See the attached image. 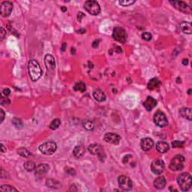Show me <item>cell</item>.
Wrapping results in <instances>:
<instances>
[{
	"instance_id": "cell-46",
	"label": "cell",
	"mask_w": 192,
	"mask_h": 192,
	"mask_svg": "<svg viewBox=\"0 0 192 192\" xmlns=\"http://www.w3.org/2000/svg\"><path fill=\"white\" fill-rule=\"evenodd\" d=\"M77 190V189L76 188V186L75 185H71V188H70V191H76Z\"/></svg>"
},
{
	"instance_id": "cell-44",
	"label": "cell",
	"mask_w": 192,
	"mask_h": 192,
	"mask_svg": "<svg viewBox=\"0 0 192 192\" xmlns=\"http://www.w3.org/2000/svg\"><path fill=\"white\" fill-rule=\"evenodd\" d=\"M115 50H116V53H122V52L121 48H120V47H119V46H116Z\"/></svg>"
},
{
	"instance_id": "cell-42",
	"label": "cell",
	"mask_w": 192,
	"mask_h": 192,
	"mask_svg": "<svg viewBox=\"0 0 192 192\" xmlns=\"http://www.w3.org/2000/svg\"><path fill=\"white\" fill-rule=\"evenodd\" d=\"M3 93H4V95H5V96H8V95H10L11 93L10 89H8V88H7V89H5L4 90H3Z\"/></svg>"
},
{
	"instance_id": "cell-25",
	"label": "cell",
	"mask_w": 192,
	"mask_h": 192,
	"mask_svg": "<svg viewBox=\"0 0 192 192\" xmlns=\"http://www.w3.org/2000/svg\"><path fill=\"white\" fill-rule=\"evenodd\" d=\"M46 185L49 188H54V189L61 188V185H62L59 181L56 179H49L47 180L46 181Z\"/></svg>"
},
{
	"instance_id": "cell-48",
	"label": "cell",
	"mask_w": 192,
	"mask_h": 192,
	"mask_svg": "<svg viewBox=\"0 0 192 192\" xmlns=\"http://www.w3.org/2000/svg\"><path fill=\"white\" fill-rule=\"evenodd\" d=\"M1 151H2V152H6V148H5L3 144H1Z\"/></svg>"
},
{
	"instance_id": "cell-45",
	"label": "cell",
	"mask_w": 192,
	"mask_h": 192,
	"mask_svg": "<svg viewBox=\"0 0 192 192\" xmlns=\"http://www.w3.org/2000/svg\"><path fill=\"white\" fill-rule=\"evenodd\" d=\"M182 64H183L184 65H187L188 64V60L187 59H184L182 60Z\"/></svg>"
},
{
	"instance_id": "cell-19",
	"label": "cell",
	"mask_w": 192,
	"mask_h": 192,
	"mask_svg": "<svg viewBox=\"0 0 192 192\" xmlns=\"http://www.w3.org/2000/svg\"><path fill=\"white\" fill-rule=\"evenodd\" d=\"M166 183L167 182H166L165 178L164 176H158L154 181V186L155 188H157L158 190H161L165 187Z\"/></svg>"
},
{
	"instance_id": "cell-2",
	"label": "cell",
	"mask_w": 192,
	"mask_h": 192,
	"mask_svg": "<svg viewBox=\"0 0 192 192\" xmlns=\"http://www.w3.org/2000/svg\"><path fill=\"white\" fill-rule=\"evenodd\" d=\"M177 183L182 191H187L191 188L192 185L191 176L188 173H183L177 176Z\"/></svg>"
},
{
	"instance_id": "cell-28",
	"label": "cell",
	"mask_w": 192,
	"mask_h": 192,
	"mask_svg": "<svg viewBox=\"0 0 192 192\" xmlns=\"http://www.w3.org/2000/svg\"><path fill=\"white\" fill-rule=\"evenodd\" d=\"M23 167H24V169H25L26 171L31 172L35 169V167H36V166H35V163L32 162V161H27V162H26V163L23 164Z\"/></svg>"
},
{
	"instance_id": "cell-14",
	"label": "cell",
	"mask_w": 192,
	"mask_h": 192,
	"mask_svg": "<svg viewBox=\"0 0 192 192\" xmlns=\"http://www.w3.org/2000/svg\"><path fill=\"white\" fill-rule=\"evenodd\" d=\"M44 64L48 71H52L56 68V62L55 59L50 54H47L44 57Z\"/></svg>"
},
{
	"instance_id": "cell-41",
	"label": "cell",
	"mask_w": 192,
	"mask_h": 192,
	"mask_svg": "<svg viewBox=\"0 0 192 192\" xmlns=\"http://www.w3.org/2000/svg\"><path fill=\"white\" fill-rule=\"evenodd\" d=\"M99 40H95V41H94V42H93L92 44V47L94 48H98V44H99Z\"/></svg>"
},
{
	"instance_id": "cell-39",
	"label": "cell",
	"mask_w": 192,
	"mask_h": 192,
	"mask_svg": "<svg viewBox=\"0 0 192 192\" xmlns=\"http://www.w3.org/2000/svg\"><path fill=\"white\" fill-rule=\"evenodd\" d=\"M84 17H85L84 14H83V12L80 11V12L78 13V15H77V20L80 22V21L82 20V19H83Z\"/></svg>"
},
{
	"instance_id": "cell-30",
	"label": "cell",
	"mask_w": 192,
	"mask_h": 192,
	"mask_svg": "<svg viewBox=\"0 0 192 192\" xmlns=\"http://www.w3.org/2000/svg\"><path fill=\"white\" fill-rule=\"evenodd\" d=\"M12 124L14 125V126H15V128H18V129H21L23 126V122L21 121V119H20L19 118L17 117H15L13 119Z\"/></svg>"
},
{
	"instance_id": "cell-29",
	"label": "cell",
	"mask_w": 192,
	"mask_h": 192,
	"mask_svg": "<svg viewBox=\"0 0 192 192\" xmlns=\"http://www.w3.org/2000/svg\"><path fill=\"white\" fill-rule=\"evenodd\" d=\"M0 191L2 192H12V191H17V190L13 186H11L9 185H4L1 186Z\"/></svg>"
},
{
	"instance_id": "cell-9",
	"label": "cell",
	"mask_w": 192,
	"mask_h": 192,
	"mask_svg": "<svg viewBox=\"0 0 192 192\" xmlns=\"http://www.w3.org/2000/svg\"><path fill=\"white\" fill-rule=\"evenodd\" d=\"M165 168V164L164 161L161 159H155L152 162L151 164V170L153 174L156 175H160L164 172Z\"/></svg>"
},
{
	"instance_id": "cell-37",
	"label": "cell",
	"mask_w": 192,
	"mask_h": 192,
	"mask_svg": "<svg viewBox=\"0 0 192 192\" xmlns=\"http://www.w3.org/2000/svg\"><path fill=\"white\" fill-rule=\"evenodd\" d=\"M65 172H66L68 174H69V175L75 176V174H76V172H75V170H73L72 168H69V167H67L66 169H65Z\"/></svg>"
},
{
	"instance_id": "cell-20",
	"label": "cell",
	"mask_w": 192,
	"mask_h": 192,
	"mask_svg": "<svg viewBox=\"0 0 192 192\" xmlns=\"http://www.w3.org/2000/svg\"><path fill=\"white\" fill-rule=\"evenodd\" d=\"M93 97L98 102H103L106 100V95L102 90L99 89H95L93 92Z\"/></svg>"
},
{
	"instance_id": "cell-33",
	"label": "cell",
	"mask_w": 192,
	"mask_h": 192,
	"mask_svg": "<svg viewBox=\"0 0 192 192\" xmlns=\"http://www.w3.org/2000/svg\"><path fill=\"white\" fill-rule=\"evenodd\" d=\"M119 5H121L122 6H129V5H131L134 3H135V0H128V1H126V0H121L119 2Z\"/></svg>"
},
{
	"instance_id": "cell-31",
	"label": "cell",
	"mask_w": 192,
	"mask_h": 192,
	"mask_svg": "<svg viewBox=\"0 0 192 192\" xmlns=\"http://www.w3.org/2000/svg\"><path fill=\"white\" fill-rule=\"evenodd\" d=\"M60 124H61V121L59 119H55L52 121V122L50 124V128L52 130H56L59 127Z\"/></svg>"
},
{
	"instance_id": "cell-21",
	"label": "cell",
	"mask_w": 192,
	"mask_h": 192,
	"mask_svg": "<svg viewBox=\"0 0 192 192\" xmlns=\"http://www.w3.org/2000/svg\"><path fill=\"white\" fill-rule=\"evenodd\" d=\"M180 29H181L182 32L185 34L191 35L192 33L191 24L189 22H186V21L182 22V23H180Z\"/></svg>"
},
{
	"instance_id": "cell-35",
	"label": "cell",
	"mask_w": 192,
	"mask_h": 192,
	"mask_svg": "<svg viewBox=\"0 0 192 192\" xmlns=\"http://www.w3.org/2000/svg\"><path fill=\"white\" fill-rule=\"evenodd\" d=\"M142 38L144 41H146V42H149L152 38V34L149 33V32H143L142 34Z\"/></svg>"
},
{
	"instance_id": "cell-36",
	"label": "cell",
	"mask_w": 192,
	"mask_h": 192,
	"mask_svg": "<svg viewBox=\"0 0 192 192\" xmlns=\"http://www.w3.org/2000/svg\"><path fill=\"white\" fill-rule=\"evenodd\" d=\"M10 100L9 99V98L7 97V96H5V97H4V96H2L1 97V104H2V106H6V105H9V104H10Z\"/></svg>"
},
{
	"instance_id": "cell-32",
	"label": "cell",
	"mask_w": 192,
	"mask_h": 192,
	"mask_svg": "<svg viewBox=\"0 0 192 192\" xmlns=\"http://www.w3.org/2000/svg\"><path fill=\"white\" fill-rule=\"evenodd\" d=\"M83 128L88 131H92L94 129V125L91 121H86L83 123Z\"/></svg>"
},
{
	"instance_id": "cell-43",
	"label": "cell",
	"mask_w": 192,
	"mask_h": 192,
	"mask_svg": "<svg viewBox=\"0 0 192 192\" xmlns=\"http://www.w3.org/2000/svg\"><path fill=\"white\" fill-rule=\"evenodd\" d=\"M131 156V155H125V156L124 157V158H123V163L124 164H125V163H127V162H128V158H130Z\"/></svg>"
},
{
	"instance_id": "cell-7",
	"label": "cell",
	"mask_w": 192,
	"mask_h": 192,
	"mask_svg": "<svg viewBox=\"0 0 192 192\" xmlns=\"http://www.w3.org/2000/svg\"><path fill=\"white\" fill-rule=\"evenodd\" d=\"M118 182H119V185L123 191H131L133 188V183L132 181L130 178L127 176H120L118 178Z\"/></svg>"
},
{
	"instance_id": "cell-6",
	"label": "cell",
	"mask_w": 192,
	"mask_h": 192,
	"mask_svg": "<svg viewBox=\"0 0 192 192\" xmlns=\"http://www.w3.org/2000/svg\"><path fill=\"white\" fill-rule=\"evenodd\" d=\"M57 149V146L56 143L52 141H49V142H46L41 146H39V150L42 154L44 155H53Z\"/></svg>"
},
{
	"instance_id": "cell-27",
	"label": "cell",
	"mask_w": 192,
	"mask_h": 192,
	"mask_svg": "<svg viewBox=\"0 0 192 192\" xmlns=\"http://www.w3.org/2000/svg\"><path fill=\"white\" fill-rule=\"evenodd\" d=\"M17 153H18L20 156L24 158H28L32 155L31 152H30L28 149H26V148H23V147L17 149Z\"/></svg>"
},
{
	"instance_id": "cell-11",
	"label": "cell",
	"mask_w": 192,
	"mask_h": 192,
	"mask_svg": "<svg viewBox=\"0 0 192 192\" xmlns=\"http://www.w3.org/2000/svg\"><path fill=\"white\" fill-rule=\"evenodd\" d=\"M153 119H154L155 124L160 128H164V127L168 125V121L167 119V117L164 115V113L161 111L157 112L155 114Z\"/></svg>"
},
{
	"instance_id": "cell-23",
	"label": "cell",
	"mask_w": 192,
	"mask_h": 192,
	"mask_svg": "<svg viewBox=\"0 0 192 192\" xmlns=\"http://www.w3.org/2000/svg\"><path fill=\"white\" fill-rule=\"evenodd\" d=\"M85 152H86V149L83 146H77L74 149L73 151V154L75 156V158H82L83 156V155L85 154Z\"/></svg>"
},
{
	"instance_id": "cell-5",
	"label": "cell",
	"mask_w": 192,
	"mask_h": 192,
	"mask_svg": "<svg viewBox=\"0 0 192 192\" xmlns=\"http://www.w3.org/2000/svg\"><path fill=\"white\" fill-rule=\"evenodd\" d=\"M84 9L87 12L92 15H98L101 12V8L99 4L96 1H86L84 3Z\"/></svg>"
},
{
	"instance_id": "cell-10",
	"label": "cell",
	"mask_w": 192,
	"mask_h": 192,
	"mask_svg": "<svg viewBox=\"0 0 192 192\" xmlns=\"http://www.w3.org/2000/svg\"><path fill=\"white\" fill-rule=\"evenodd\" d=\"M170 3L178 11L185 14H190L191 12V7L187 3L182 1H170Z\"/></svg>"
},
{
	"instance_id": "cell-8",
	"label": "cell",
	"mask_w": 192,
	"mask_h": 192,
	"mask_svg": "<svg viewBox=\"0 0 192 192\" xmlns=\"http://www.w3.org/2000/svg\"><path fill=\"white\" fill-rule=\"evenodd\" d=\"M113 37L116 42L125 43L127 38V34L125 30L122 27H115L113 32Z\"/></svg>"
},
{
	"instance_id": "cell-50",
	"label": "cell",
	"mask_w": 192,
	"mask_h": 192,
	"mask_svg": "<svg viewBox=\"0 0 192 192\" xmlns=\"http://www.w3.org/2000/svg\"><path fill=\"white\" fill-rule=\"evenodd\" d=\"M71 53H72L73 55H75V49L74 48H72V49H71Z\"/></svg>"
},
{
	"instance_id": "cell-34",
	"label": "cell",
	"mask_w": 192,
	"mask_h": 192,
	"mask_svg": "<svg viewBox=\"0 0 192 192\" xmlns=\"http://www.w3.org/2000/svg\"><path fill=\"white\" fill-rule=\"evenodd\" d=\"M172 146L174 148H180V147H182L184 145L183 141H175L172 142Z\"/></svg>"
},
{
	"instance_id": "cell-52",
	"label": "cell",
	"mask_w": 192,
	"mask_h": 192,
	"mask_svg": "<svg viewBox=\"0 0 192 192\" xmlns=\"http://www.w3.org/2000/svg\"><path fill=\"white\" fill-rule=\"evenodd\" d=\"M188 95H191V89H188Z\"/></svg>"
},
{
	"instance_id": "cell-38",
	"label": "cell",
	"mask_w": 192,
	"mask_h": 192,
	"mask_svg": "<svg viewBox=\"0 0 192 192\" xmlns=\"http://www.w3.org/2000/svg\"><path fill=\"white\" fill-rule=\"evenodd\" d=\"M0 33H1V41H2V40L4 39V38L6 36V31L3 28H1Z\"/></svg>"
},
{
	"instance_id": "cell-18",
	"label": "cell",
	"mask_w": 192,
	"mask_h": 192,
	"mask_svg": "<svg viewBox=\"0 0 192 192\" xmlns=\"http://www.w3.org/2000/svg\"><path fill=\"white\" fill-rule=\"evenodd\" d=\"M170 149L169 144L164 141H158L156 143V150L159 153H166Z\"/></svg>"
},
{
	"instance_id": "cell-3",
	"label": "cell",
	"mask_w": 192,
	"mask_h": 192,
	"mask_svg": "<svg viewBox=\"0 0 192 192\" xmlns=\"http://www.w3.org/2000/svg\"><path fill=\"white\" fill-rule=\"evenodd\" d=\"M185 158L181 155H177L172 159L169 165V168L172 171H179L184 168Z\"/></svg>"
},
{
	"instance_id": "cell-13",
	"label": "cell",
	"mask_w": 192,
	"mask_h": 192,
	"mask_svg": "<svg viewBox=\"0 0 192 192\" xmlns=\"http://www.w3.org/2000/svg\"><path fill=\"white\" fill-rule=\"evenodd\" d=\"M104 139L107 143L113 145H118L119 143L121 137L119 135L114 134V133H107L104 137Z\"/></svg>"
},
{
	"instance_id": "cell-12",
	"label": "cell",
	"mask_w": 192,
	"mask_h": 192,
	"mask_svg": "<svg viewBox=\"0 0 192 192\" xmlns=\"http://www.w3.org/2000/svg\"><path fill=\"white\" fill-rule=\"evenodd\" d=\"M13 10V4L11 2L6 1V2H2L1 4V15L2 17H9L11 14Z\"/></svg>"
},
{
	"instance_id": "cell-17",
	"label": "cell",
	"mask_w": 192,
	"mask_h": 192,
	"mask_svg": "<svg viewBox=\"0 0 192 192\" xmlns=\"http://www.w3.org/2000/svg\"><path fill=\"white\" fill-rule=\"evenodd\" d=\"M49 170V166L46 164H41L35 167V173L36 176H42L47 174Z\"/></svg>"
},
{
	"instance_id": "cell-49",
	"label": "cell",
	"mask_w": 192,
	"mask_h": 192,
	"mask_svg": "<svg viewBox=\"0 0 192 192\" xmlns=\"http://www.w3.org/2000/svg\"><path fill=\"white\" fill-rule=\"evenodd\" d=\"M85 32H86V29H80V30H78V31H77V32H79V33H84Z\"/></svg>"
},
{
	"instance_id": "cell-40",
	"label": "cell",
	"mask_w": 192,
	"mask_h": 192,
	"mask_svg": "<svg viewBox=\"0 0 192 192\" xmlns=\"http://www.w3.org/2000/svg\"><path fill=\"white\" fill-rule=\"evenodd\" d=\"M0 116H1V119H0V122L2 123V122L4 121V119H5V112L2 109H1V114H0Z\"/></svg>"
},
{
	"instance_id": "cell-1",
	"label": "cell",
	"mask_w": 192,
	"mask_h": 192,
	"mask_svg": "<svg viewBox=\"0 0 192 192\" xmlns=\"http://www.w3.org/2000/svg\"><path fill=\"white\" fill-rule=\"evenodd\" d=\"M28 70L32 81H37L42 76V69L36 60H30L28 64Z\"/></svg>"
},
{
	"instance_id": "cell-47",
	"label": "cell",
	"mask_w": 192,
	"mask_h": 192,
	"mask_svg": "<svg viewBox=\"0 0 192 192\" xmlns=\"http://www.w3.org/2000/svg\"><path fill=\"white\" fill-rule=\"evenodd\" d=\"M65 48H66V44H65V43H63V44H62V49H61V50H62V52H64L65 50Z\"/></svg>"
},
{
	"instance_id": "cell-26",
	"label": "cell",
	"mask_w": 192,
	"mask_h": 192,
	"mask_svg": "<svg viewBox=\"0 0 192 192\" xmlns=\"http://www.w3.org/2000/svg\"><path fill=\"white\" fill-rule=\"evenodd\" d=\"M74 89L75 91L80 92H84L86 89V84L85 83L83 82H79V83H77L74 86Z\"/></svg>"
},
{
	"instance_id": "cell-15",
	"label": "cell",
	"mask_w": 192,
	"mask_h": 192,
	"mask_svg": "<svg viewBox=\"0 0 192 192\" xmlns=\"http://www.w3.org/2000/svg\"><path fill=\"white\" fill-rule=\"evenodd\" d=\"M154 146V142L149 137H146L141 140V149L143 151H149Z\"/></svg>"
},
{
	"instance_id": "cell-4",
	"label": "cell",
	"mask_w": 192,
	"mask_h": 192,
	"mask_svg": "<svg viewBox=\"0 0 192 192\" xmlns=\"http://www.w3.org/2000/svg\"><path fill=\"white\" fill-rule=\"evenodd\" d=\"M88 150L89 151V152L91 153L92 155H97L101 161H104L106 155L104 152L103 147L101 146V145H99L98 143H92L88 147Z\"/></svg>"
},
{
	"instance_id": "cell-22",
	"label": "cell",
	"mask_w": 192,
	"mask_h": 192,
	"mask_svg": "<svg viewBox=\"0 0 192 192\" xmlns=\"http://www.w3.org/2000/svg\"><path fill=\"white\" fill-rule=\"evenodd\" d=\"M160 85H161V82L158 79L156 78V77H154L152 80H149V82L148 83L147 85V87L149 90H155V89H158L160 87Z\"/></svg>"
},
{
	"instance_id": "cell-51",
	"label": "cell",
	"mask_w": 192,
	"mask_h": 192,
	"mask_svg": "<svg viewBox=\"0 0 192 192\" xmlns=\"http://www.w3.org/2000/svg\"><path fill=\"white\" fill-rule=\"evenodd\" d=\"M62 11H63V12H65V11H67V9L65 8V7H62Z\"/></svg>"
},
{
	"instance_id": "cell-16",
	"label": "cell",
	"mask_w": 192,
	"mask_h": 192,
	"mask_svg": "<svg viewBox=\"0 0 192 192\" xmlns=\"http://www.w3.org/2000/svg\"><path fill=\"white\" fill-rule=\"evenodd\" d=\"M145 108L146 109L147 111H150L153 108H155V106L157 105V101L154 98L151 97V96H148L146 100L144 101L143 103Z\"/></svg>"
},
{
	"instance_id": "cell-24",
	"label": "cell",
	"mask_w": 192,
	"mask_h": 192,
	"mask_svg": "<svg viewBox=\"0 0 192 192\" xmlns=\"http://www.w3.org/2000/svg\"><path fill=\"white\" fill-rule=\"evenodd\" d=\"M179 113L183 118H185V119H186L189 120V121H191L192 112H191V109L190 108H182V109L180 110Z\"/></svg>"
}]
</instances>
